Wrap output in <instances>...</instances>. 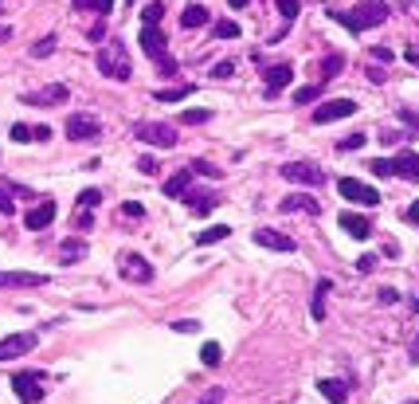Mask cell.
Instances as JSON below:
<instances>
[{
	"instance_id": "cell-1",
	"label": "cell",
	"mask_w": 419,
	"mask_h": 404,
	"mask_svg": "<svg viewBox=\"0 0 419 404\" xmlns=\"http://www.w3.org/2000/svg\"><path fill=\"white\" fill-rule=\"evenodd\" d=\"M329 20H337L349 32H372V28H380L388 20V4L384 0H361L352 12H329Z\"/></svg>"
},
{
	"instance_id": "cell-2",
	"label": "cell",
	"mask_w": 419,
	"mask_h": 404,
	"mask_svg": "<svg viewBox=\"0 0 419 404\" xmlns=\"http://www.w3.org/2000/svg\"><path fill=\"white\" fill-rule=\"evenodd\" d=\"M98 71L106 79H114V83H130V75H134V63H130V51H126V43H106V47L98 51Z\"/></svg>"
},
{
	"instance_id": "cell-3",
	"label": "cell",
	"mask_w": 419,
	"mask_h": 404,
	"mask_svg": "<svg viewBox=\"0 0 419 404\" xmlns=\"http://www.w3.org/2000/svg\"><path fill=\"white\" fill-rule=\"evenodd\" d=\"M282 177L290 181V185H302V189L326 185V173H321L314 161H286V165H282Z\"/></svg>"
},
{
	"instance_id": "cell-4",
	"label": "cell",
	"mask_w": 419,
	"mask_h": 404,
	"mask_svg": "<svg viewBox=\"0 0 419 404\" xmlns=\"http://www.w3.org/2000/svg\"><path fill=\"white\" fill-rule=\"evenodd\" d=\"M12 388L24 404H40L43 400V373L40 369H20L12 373Z\"/></svg>"
},
{
	"instance_id": "cell-5",
	"label": "cell",
	"mask_w": 419,
	"mask_h": 404,
	"mask_svg": "<svg viewBox=\"0 0 419 404\" xmlns=\"http://www.w3.org/2000/svg\"><path fill=\"white\" fill-rule=\"evenodd\" d=\"M117 267H122V279H130V283H153V263L145 259V255H137V252H122L117 255Z\"/></svg>"
},
{
	"instance_id": "cell-6",
	"label": "cell",
	"mask_w": 419,
	"mask_h": 404,
	"mask_svg": "<svg viewBox=\"0 0 419 404\" xmlns=\"http://www.w3.org/2000/svg\"><path fill=\"white\" fill-rule=\"evenodd\" d=\"M137 138L145 145H157V150H173L176 145V130L168 122H137Z\"/></svg>"
},
{
	"instance_id": "cell-7",
	"label": "cell",
	"mask_w": 419,
	"mask_h": 404,
	"mask_svg": "<svg viewBox=\"0 0 419 404\" xmlns=\"http://www.w3.org/2000/svg\"><path fill=\"white\" fill-rule=\"evenodd\" d=\"M35 345H40V334H8V337H0V361H16V357L32 354Z\"/></svg>"
},
{
	"instance_id": "cell-8",
	"label": "cell",
	"mask_w": 419,
	"mask_h": 404,
	"mask_svg": "<svg viewBox=\"0 0 419 404\" xmlns=\"http://www.w3.org/2000/svg\"><path fill=\"white\" fill-rule=\"evenodd\" d=\"M349 114H357V102L352 99H329L314 110V122H318V126H329V122H341V118H349Z\"/></svg>"
},
{
	"instance_id": "cell-9",
	"label": "cell",
	"mask_w": 419,
	"mask_h": 404,
	"mask_svg": "<svg viewBox=\"0 0 419 404\" xmlns=\"http://www.w3.org/2000/svg\"><path fill=\"white\" fill-rule=\"evenodd\" d=\"M337 193L345 196V201H357V204H380V193L372 185H365V181H352V177H341L337 181Z\"/></svg>"
},
{
	"instance_id": "cell-10",
	"label": "cell",
	"mask_w": 419,
	"mask_h": 404,
	"mask_svg": "<svg viewBox=\"0 0 419 404\" xmlns=\"http://www.w3.org/2000/svg\"><path fill=\"white\" fill-rule=\"evenodd\" d=\"M102 134V122L94 114H71L67 118V138L71 142H94Z\"/></svg>"
},
{
	"instance_id": "cell-11",
	"label": "cell",
	"mask_w": 419,
	"mask_h": 404,
	"mask_svg": "<svg viewBox=\"0 0 419 404\" xmlns=\"http://www.w3.org/2000/svg\"><path fill=\"white\" fill-rule=\"evenodd\" d=\"M43 283H47V275H40V271H0V286H8V291H32Z\"/></svg>"
},
{
	"instance_id": "cell-12",
	"label": "cell",
	"mask_w": 419,
	"mask_h": 404,
	"mask_svg": "<svg viewBox=\"0 0 419 404\" xmlns=\"http://www.w3.org/2000/svg\"><path fill=\"white\" fill-rule=\"evenodd\" d=\"M59 102H67V83H51L43 91L24 94V106H59Z\"/></svg>"
},
{
	"instance_id": "cell-13",
	"label": "cell",
	"mask_w": 419,
	"mask_h": 404,
	"mask_svg": "<svg viewBox=\"0 0 419 404\" xmlns=\"http://www.w3.org/2000/svg\"><path fill=\"white\" fill-rule=\"evenodd\" d=\"M55 224V201H40L32 212L24 216V228L28 232H43V228H51Z\"/></svg>"
},
{
	"instance_id": "cell-14",
	"label": "cell",
	"mask_w": 419,
	"mask_h": 404,
	"mask_svg": "<svg viewBox=\"0 0 419 404\" xmlns=\"http://www.w3.org/2000/svg\"><path fill=\"white\" fill-rule=\"evenodd\" d=\"M142 51L149 55V60H161L168 51V40H165V32L161 28H149V24H142Z\"/></svg>"
},
{
	"instance_id": "cell-15",
	"label": "cell",
	"mask_w": 419,
	"mask_h": 404,
	"mask_svg": "<svg viewBox=\"0 0 419 404\" xmlns=\"http://www.w3.org/2000/svg\"><path fill=\"white\" fill-rule=\"evenodd\" d=\"M263 83H267V94H278L286 83H294V67L290 63H275V67L263 71Z\"/></svg>"
},
{
	"instance_id": "cell-16",
	"label": "cell",
	"mask_w": 419,
	"mask_h": 404,
	"mask_svg": "<svg viewBox=\"0 0 419 404\" xmlns=\"http://www.w3.org/2000/svg\"><path fill=\"white\" fill-rule=\"evenodd\" d=\"M255 244L270 247V252H294V240L282 236V232H275V228H259V232H255Z\"/></svg>"
},
{
	"instance_id": "cell-17",
	"label": "cell",
	"mask_w": 419,
	"mask_h": 404,
	"mask_svg": "<svg viewBox=\"0 0 419 404\" xmlns=\"http://www.w3.org/2000/svg\"><path fill=\"white\" fill-rule=\"evenodd\" d=\"M392 169H396V177H403V181H419V153H411V150L396 153Z\"/></svg>"
},
{
	"instance_id": "cell-18",
	"label": "cell",
	"mask_w": 419,
	"mask_h": 404,
	"mask_svg": "<svg viewBox=\"0 0 419 404\" xmlns=\"http://www.w3.org/2000/svg\"><path fill=\"white\" fill-rule=\"evenodd\" d=\"M278 208H282V212H290V216H294V212H306V216H318V212H321V204L314 201V196H306V193H294V196H286V201L278 204Z\"/></svg>"
},
{
	"instance_id": "cell-19",
	"label": "cell",
	"mask_w": 419,
	"mask_h": 404,
	"mask_svg": "<svg viewBox=\"0 0 419 404\" xmlns=\"http://www.w3.org/2000/svg\"><path fill=\"white\" fill-rule=\"evenodd\" d=\"M341 228L349 232L352 240H369V236H372L369 216H357V212H341Z\"/></svg>"
},
{
	"instance_id": "cell-20",
	"label": "cell",
	"mask_w": 419,
	"mask_h": 404,
	"mask_svg": "<svg viewBox=\"0 0 419 404\" xmlns=\"http://www.w3.org/2000/svg\"><path fill=\"white\" fill-rule=\"evenodd\" d=\"M188 185H193V169H180V173H173V177L161 185V193H165V196H185Z\"/></svg>"
},
{
	"instance_id": "cell-21",
	"label": "cell",
	"mask_w": 419,
	"mask_h": 404,
	"mask_svg": "<svg viewBox=\"0 0 419 404\" xmlns=\"http://www.w3.org/2000/svg\"><path fill=\"white\" fill-rule=\"evenodd\" d=\"M185 204L196 216H208V212L216 208V193H185Z\"/></svg>"
},
{
	"instance_id": "cell-22",
	"label": "cell",
	"mask_w": 419,
	"mask_h": 404,
	"mask_svg": "<svg viewBox=\"0 0 419 404\" xmlns=\"http://www.w3.org/2000/svg\"><path fill=\"white\" fill-rule=\"evenodd\" d=\"M318 393L326 396L329 404H345V400H349V385H345V381H321Z\"/></svg>"
},
{
	"instance_id": "cell-23",
	"label": "cell",
	"mask_w": 419,
	"mask_h": 404,
	"mask_svg": "<svg viewBox=\"0 0 419 404\" xmlns=\"http://www.w3.org/2000/svg\"><path fill=\"white\" fill-rule=\"evenodd\" d=\"M208 9H204V4H188L185 9V16H180V28H188V32H193V28H200V24H208Z\"/></svg>"
},
{
	"instance_id": "cell-24",
	"label": "cell",
	"mask_w": 419,
	"mask_h": 404,
	"mask_svg": "<svg viewBox=\"0 0 419 404\" xmlns=\"http://www.w3.org/2000/svg\"><path fill=\"white\" fill-rule=\"evenodd\" d=\"M329 291H333V286H329V279H321V283L314 286V306H310L314 322H321V318H326V295H329Z\"/></svg>"
},
{
	"instance_id": "cell-25",
	"label": "cell",
	"mask_w": 419,
	"mask_h": 404,
	"mask_svg": "<svg viewBox=\"0 0 419 404\" xmlns=\"http://www.w3.org/2000/svg\"><path fill=\"white\" fill-rule=\"evenodd\" d=\"M231 236V228L227 224H216V228H204V232H196V244L200 247H212V244H219V240H227Z\"/></svg>"
},
{
	"instance_id": "cell-26",
	"label": "cell",
	"mask_w": 419,
	"mask_h": 404,
	"mask_svg": "<svg viewBox=\"0 0 419 404\" xmlns=\"http://www.w3.org/2000/svg\"><path fill=\"white\" fill-rule=\"evenodd\" d=\"M193 91H196L193 83H180V86H165V91H157L153 99H157V102H180V99H188Z\"/></svg>"
},
{
	"instance_id": "cell-27",
	"label": "cell",
	"mask_w": 419,
	"mask_h": 404,
	"mask_svg": "<svg viewBox=\"0 0 419 404\" xmlns=\"http://www.w3.org/2000/svg\"><path fill=\"white\" fill-rule=\"evenodd\" d=\"M341 71H345V55H341V51H329L326 60H321V75H326V79H337Z\"/></svg>"
},
{
	"instance_id": "cell-28",
	"label": "cell",
	"mask_w": 419,
	"mask_h": 404,
	"mask_svg": "<svg viewBox=\"0 0 419 404\" xmlns=\"http://www.w3.org/2000/svg\"><path fill=\"white\" fill-rule=\"evenodd\" d=\"M321 94H326V83H310V86H302V91H294V102H298V106H310Z\"/></svg>"
},
{
	"instance_id": "cell-29",
	"label": "cell",
	"mask_w": 419,
	"mask_h": 404,
	"mask_svg": "<svg viewBox=\"0 0 419 404\" xmlns=\"http://www.w3.org/2000/svg\"><path fill=\"white\" fill-rule=\"evenodd\" d=\"M75 9H83V12H94V16H110V9H114V0H75Z\"/></svg>"
},
{
	"instance_id": "cell-30",
	"label": "cell",
	"mask_w": 419,
	"mask_h": 404,
	"mask_svg": "<svg viewBox=\"0 0 419 404\" xmlns=\"http://www.w3.org/2000/svg\"><path fill=\"white\" fill-rule=\"evenodd\" d=\"M161 16H165V4H161V0H153V4H145V9H142V24H149V28H157Z\"/></svg>"
},
{
	"instance_id": "cell-31",
	"label": "cell",
	"mask_w": 419,
	"mask_h": 404,
	"mask_svg": "<svg viewBox=\"0 0 419 404\" xmlns=\"http://www.w3.org/2000/svg\"><path fill=\"white\" fill-rule=\"evenodd\" d=\"M219 357H224V349H219V342H204V349H200V361L208 365V369H216V365H219Z\"/></svg>"
},
{
	"instance_id": "cell-32",
	"label": "cell",
	"mask_w": 419,
	"mask_h": 404,
	"mask_svg": "<svg viewBox=\"0 0 419 404\" xmlns=\"http://www.w3.org/2000/svg\"><path fill=\"white\" fill-rule=\"evenodd\" d=\"M208 118H212V110H204V106H193V110H185V114H180V122H185V126H204Z\"/></svg>"
},
{
	"instance_id": "cell-33",
	"label": "cell",
	"mask_w": 419,
	"mask_h": 404,
	"mask_svg": "<svg viewBox=\"0 0 419 404\" xmlns=\"http://www.w3.org/2000/svg\"><path fill=\"white\" fill-rule=\"evenodd\" d=\"M59 255H63V263H71V259H83V255H86V244H75V240H67V244L59 247Z\"/></svg>"
},
{
	"instance_id": "cell-34",
	"label": "cell",
	"mask_w": 419,
	"mask_h": 404,
	"mask_svg": "<svg viewBox=\"0 0 419 404\" xmlns=\"http://www.w3.org/2000/svg\"><path fill=\"white\" fill-rule=\"evenodd\" d=\"M0 212H4V216L16 212V193H12V185H0Z\"/></svg>"
},
{
	"instance_id": "cell-35",
	"label": "cell",
	"mask_w": 419,
	"mask_h": 404,
	"mask_svg": "<svg viewBox=\"0 0 419 404\" xmlns=\"http://www.w3.org/2000/svg\"><path fill=\"white\" fill-rule=\"evenodd\" d=\"M51 51H55V35H43V40L32 43V55H35V60H47Z\"/></svg>"
},
{
	"instance_id": "cell-36",
	"label": "cell",
	"mask_w": 419,
	"mask_h": 404,
	"mask_svg": "<svg viewBox=\"0 0 419 404\" xmlns=\"http://www.w3.org/2000/svg\"><path fill=\"white\" fill-rule=\"evenodd\" d=\"M212 32H216V40H235V35H239V24H235V20H219Z\"/></svg>"
},
{
	"instance_id": "cell-37",
	"label": "cell",
	"mask_w": 419,
	"mask_h": 404,
	"mask_svg": "<svg viewBox=\"0 0 419 404\" xmlns=\"http://www.w3.org/2000/svg\"><path fill=\"white\" fill-rule=\"evenodd\" d=\"M122 216L126 220H145V204L142 201H126L122 204Z\"/></svg>"
},
{
	"instance_id": "cell-38",
	"label": "cell",
	"mask_w": 419,
	"mask_h": 404,
	"mask_svg": "<svg viewBox=\"0 0 419 404\" xmlns=\"http://www.w3.org/2000/svg\"><path fill=\"white\" fill-rule=\"evenodd\" d=\"M369 169L377 173V177H396V169H392V161H388V157H377V161H369Z\"/></svg>"
},
{
	"instance_id": "cell-39",
	"label": "cell",
	"mask_w": 419,
	"mask_h": 404,
	"mask_svg": "<svg viewBox=\"0 0 419 404\" xmlns=\"http://www.w3.org/2000/svg\"><path fill=\"white\" fill-rule=\"evenodd\" d=\"M278 12H282L286 20H298V12H302V0H278Z\"/></svg>"
},
{
	"instance_id": "cell-40",
	"label": "cell",
	"mask_w": 419,
	"mask_h": 404,
	"mask_svg": "<svg viewBox=\"0 0 419 404\" xmlns=\"http://www.w3.org/2000/svg\"><path fill=\"white\" fill-rule=\"evenodd\" d=\"M94 204H102V193L98 189H83L79 193V208H94Z\"/></svg>"
},
{
	"instance_id": "cell-41",
	"label": "cell",
	"mask_w": 419,
	"mask_h": 404,
	"mask_svg": "<svg viewBox=\"0 0 419 404\" xmlns=\"http://www.w3.org/2000/svg\"><path fill=\"white\" fill-rule=\"evenodd\" d=\"M12 142H35V130L24 126V122H16V126H12Z\"/></svg>"
},
{
	"instance_id": "cell-42",
	"label": "cell",
	"mask_w": 419,
	"mask_h": 404,
	"mask_svg": "<svg viewBox=\"0 0 419 404\" xmlns=\"http://www.w3.org/2000/svg\"><path fill=\"white\" fill-rule=\"evenodd\" d=\"M361 145H365V134H349V138H341V142H337V150L352 153V150H361Z\"/></svg>"
},
{
	"instance_id": "cell-43",
	"label": "cell",
	"mask_w": 419,
	"mask_h": 404,
	"mask_svg": "<svg viewBox=\"0 0 419 404\" xmlns=\"http://www.w3.org/2000/svg\"><path fill=\"white\" fill-rule=\"evenodd\" d=\"M188 169H193V173H204V177H219V169L212 165V161H193Z\"/></svg>"
},
{
	"instance_id": "cell-44",
	"label": "cell",
	"mask_w": 419,
	"mask_h": 404,
	"mask_svg": "<svg viewBox=\"0 0 419 404\" xmlns=\"http://www.w3.org/2000/svg\"><path fill=\"white\" fill-rule=\"evenodd\" d=\"M227 75H235V63L231 60H224V63H216V67H212V79H227Z\"/></svg>"
},
{
	"instance_id": "cell-45",
	"label": "cell",
	"mask_w": 419,
	"mask_h": 404,
	"mask_svg": "<svg viewBox=\"0 0 419 404\" xmlns=\"http://www.w3.org/2000/svg\"><path fill=\"white\" fill-rule=\"evenodd\" d=\"M137 169H142V173H157V157H153V153H142V157H137Z\"/></svg>"
},
{
	"instance_id": "cell-46",
	"label": "cell",
	"mask_w": 419,
	"mask_h": 404,
	"mask_svg": "<svg viewBox=\"0 0 419 404\" xmlns=\"http://www.w3.org/2000/svg\"><path fill=\"white\" fill-rule=\"evenodd\" d=\"M176 334H200V322H173Z\"/></svg>"
},
{
	"instance_id": "cell-47",
	"label": "cell",
	"mask_w": 419,
	"mask_h": 404,
	"mask_svg": "<svg viewBox=\"0 0 419 404\" xmlns=\"http://www.w3.org/2000/svg\"><path fill=\"white\" fill-rule=\"evenodd\" d=\"M372 267H377V255H361V259H357V271H361V275H369Z\"/></svg>"
},
{
	"instance_id": "cell-48",
	"label": "cell",
	"mask_w": 419,
	"mask_h": 404,
	"mask_svg": "<svg viewBox=\"0 0 419 404\" xmlns=\"http://www.w3.org/2000/svg\"><path fill=\"white\" fill-rule=\"evenodd\" d=\"M157 67H161V75H173V71H176V60H173V55H161Z\"/></svg>"
},
{
	"instance_id": "cell-49",
	"label": "cell",
	"mask_w": 419,
	"mask_h": 404,
	"mask_svg": "<svg viewBox=\"0 0 419 404\" xmlns=\"http://www.w3.org/2000/svg\"><path fill=\"white\" fill-rule=\"evenodd\" d=\"M380 303H388V306H392V303H400V291H392V286H384V291H380Z\"/></svg>"
},
{
	"instance_id": "cell-50",
	"label": "cell",
	"mask_w": 419,
	"mask_h": 404,
	"mask_svg": "<svg viewBox=\"0 0 419 404\" xmlns=\"http://www.w3.org/2000/svg\"><path fill=\"white\" fill-rule=\"evenodd\" d=\"M372 60H377V63H392V51H388V47H372Z\"/></svg>"
},
{
	"instance_id": "cell-51",
	"label": "cell",
	"mask_w": 419,
	"mask_h": 404,
	"mask_svg": "<svg viewBox=\"0 0 419 404\" xmlns=\"http://www.w3.org/2000/svg\"><path fill=\"white\" fill-rule=\"evenodd\" d=\"M400 118L408 122L411 130H419V114H415V110H400Z\"/></svg>"
},
{
	"instance_id": "cell-52",
	"label": "cell",
	"mask_w": 419,
	"mask_h": 404,
	"mask_svg": "<svg viewBox=\"0 0 419 404\" xmlns=\"http://www.w3.org/2000/svg\"><path fill=\"white\" fill-rule=\"evenodd\" d=\"M219 400H224V388H212V393H208V396H204V400H200V404H219Z\"/></svg>"
},
{
	"instance_id": "cell-53",
	"label": "cell",
	"mask_w": 419,
	"mask_h": 404,
	"mask_svg": "<svg viewBox=\"0 0 419 404\" xmlns=\"http://www.w3.org/2000/svg\"><path fill=\"white\" fill-rule=\"evenodd\" d=\"M35 130V142H51V126H32Z\"/></svg>"
},
{
	"instance_id": "cell-54",
	"label": "cell",
	"mask_w": 419,
	"mask_h": 404,
	"mask_svg": "<svg viewBox=\"0 0 419 404\" xmlns=\"http://www.w3.org/2000/svg\"><path fill=\"white\" fill-rule=\"evenodd\" d=\"M408 220H411V224H419V201L408 204Z\"/></svg>"
},
{
	"instance_id": "cell-55",
	"label": "cell",
	"mask_w": 419,
	"mask_h": 404,
	"mask_svg": "<svg viewBox=\"0 0 419 404\" xmlns=\"http://www.w3.org/2000/svg\"><path fill=\"white\" fill-rule=\"evenodd\" d=\"M408 63H411V67H419V47H415V51H408Z\"/></svg>"
},
{
	"instance_id": "cell-56",
	"label": "cell",
	"mask_w": 419,
	"mask_h": 404,
	"mask_svg": "<svg viewBox=\"0 0 419 404\" xmlns=\"http://www.w3.org/2000/svg\"><path fill=\"white\" fill-rule=\"evenodd\" d=\"M227 4H231V9H247V4H251V0H227Z\"/></svg>"
},
{
	"instance_id": "cell-57",
	"label": "cell",
	"mask_w": 419,
	"mask_h": 404,
	"mask_svg": "<svg viewBox=\"0 0 419 404\" xmlns=\"http://www.w3.org/2000/svg\"><path fill=\"white\" fill-rule=\"evenodd\" d=\"M411 361H419V337H415V345H411Z\"/></svg>"
},
{
	"instance_id": "cell-58",
	"label": "cell",
	"mask_w": 419,
	"mask_h": 404,
	"mask_svg": "<svg viewBox=\"0 0 419 404\" xmlns=\"http://www.w3.org/2000/svg\"><path fill=\"white\" fill-rule=\"evenodd\" d=\"M415 310H419V295H415Z\"/></svg>"
},
{
	"instance_id": "cell-59",
	"label": "cell",
	"mask_w": 419,
	"mask_h": 404,
	"mask_svg": "<svg viewBox=\"0 0 419 404\" xmlns=\"http://www.w3.org/2000/svg\"><path fill=\"white\" fill-rule=\"evenodd\" d=\"M0 12H4V0H0Z\"/></svg>"
},
{
	"instance_id": "cell-60",
	"label": "cell",
	"mask_w": 419,
	"mask_h": 404,
	"mask_svg": "<svg viewBox=\"0 0 419 404\" xmlns=\"http://www.w3.org/2000/svg\"><path fill=\"white\" fill-rule=\"evenodd\" d=\"M408 404H419V400H408Z\"/></svg>"
}]
</instances>
